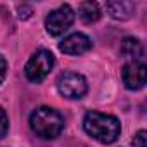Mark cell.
<instances>
[{"mask_svg": "<svg viewBox=\"0 0 147 147\" xmlns=\"http://www.w3.org/2000/svg\"><path fill=\"white\" fill-rule=\"evenodd\" d=\"M73 23H75V12H73V9L67 4H64L47 16L45 28H47L50 36H59L66 30H69V26Z\"/></svg>", "mask_w": 147, "mask_h": 147, "instance_id": "obj_5", "label": "cell"}, {"mask_svg": "<svg viewBox=\"0 0 147 147\" xmlns=\"http://www.w3.org/2000/svg\"><path fill=\"white\" fill-rule=\"evenodd\" d=\"M92 49V40L83 33H73L59 43V50L67 55H82Z\"/></svg>", "mask_w": 147, "mask_h": 147, "instance_id": "obj_7", "label": "cell"}, {"mask_svg": "<svg viewBox=\"0 0 147 147\" xmlns=\"http://www.w3.org/2000/svg\"><path fill=\"white\" fill-rule=\"evenodd\" d=\"M106 9L107 12L114 18V19H119V21H125V19H130L135 7L131 2L128 0H116V2H107L106 4Z\"/></svg>", "mask_w": 147, "mask_h": 147, "instance_id": "obj_9", "label": "cell"}, {"mask_svg": "<svg viewBox=\"0 0 147 147\" xmlns=\"http://www.w3.org/2000/svg\"><path fill=\"white\" fill-rule=\"evenodd\" d=\"M57 90L66 99H82L88 90V83L78 73H62L57 78Z\"/></svg>", "mask_w": 147, "mask_h": 147, "instance_id": "obj_4", "label": "cell"}, {"mask_svg": "<svg viewBox=\"0 0 147 147\" xmlns=\"http://www.w3.org/2000/svg\"><path fill=\"white\" fill-rule=\"evenodd\" d=\"M5 75H7V61L4 55H0V83L5 80Z\"/></svg>", "mask_w": 147, "mask_h": 147, "instance_id": "obj_14", "label": "cell"}, {"mask_svg": "<svg viewBox=\"0 0 147 147\" xmlns=\"http://www.w3.org/2000/svg\"><path fill=\"white\" fill-rule=\"evenodd\" d=\"M131 145L133 147H147V133H145V130L137 131V135L131 140Z\"/></svg>", "mask_w": 147, "mask_h": 147, "instance_id": "obj_11", "label": "cell"}, {"mask_svg": "<svg viewBox=\"0 0 147 147\" xmlns=\"http://www.w3.org/2000/svg\"><path fill=\"white\" fill-rule=\"evenodd\" d=\"M9 130V118L5 114V111L0 107V138H2Z\"/></svg>", "mask_w": 147, "mask_h": 147, "instance_id": "obj_12", "label": "cell"}, {"mask_svg": "<svg viewBox=\"0 0 147 147\" xmlns=\"http://www.w3.org/2000/svg\"><path fill=\"white\" fill-rule=\"evenodd\" d=\"M18 12H19V18H21V19H28V18H31V14H33L31 7H28V5H19V7H18Z\"/></svg>", "mask_w": 147, "mask_h": 147, "instance_id": "obj_13", "label": "cell"}, {"mask_svg": "<svg viewBox=\"0 0 147 147\" xmlns=\"http://www.w3.org/2000/svg\"><path fill=\"white\" fill-rule=\"evenodd\" d=\"M119 52L123 54V57H130L131 61H144V45L133 36H126L121 42Z\"/></svg>", "mask_w": 147, "mask_h": 147, "instance_id": "obj_8", "label": "cell"}, {"mask_svg": "<svg viewBox=\"0 0 147 147\" xmlns=\"http://www.w3.org/2000/svg\"><path fill=\"white\" fill-rule=\"evenodd\" d=\"M123 83L128 90H140L147 80V67L144 61H130L121 71Z\"/></svg>", "mask_w": 147, "mask_h": 147, "instance_id": "obj_6", "label": "cell"}, {"mask_svg": "<svg viewBox=\"0 0 147 147\" xmlns=\"http://www.w3.org/2000/svg\"><path fill=\"white\" fill-rule=\"evenodd\" d=\"M54 64H55L54 54H52L50 50L40 49V50H36V52L30 57V61L26 62V66H24V75H26V78H28L30 82L38 83V82H42V80L49 75V73L52 71Z\"/></svg>", "mask_w": 147, "mask_h": 147, "instance_id": "obj_3", "label": "cell"}, {"mask_svg": "<svg viewBox=\"0 0 147 147\" xmlns=\"http://www.w3.org/2000/svg\"><path fill=\"white\" fill-rule=\"evenodd\" d=\"M83 128L92 138H95L100 144H113L121 133V125L118 118L99 111H90L85 114Z\"/></svg>", "mask_w": 147, "mask_h": 147, "instance_id": "obj_1", "label": "cell"}, {"mask_svg": "<svg viewBox=\"0 0 147 147\" xmlns=\"http://www.w3.org/2000/svg\"><path fill=\"white\" fill-rule=\"evenodd\" d=\"M31 130L42 138H55L64 130V118L52 107L42 106L30 116Z\"/></svg>", "mask_w": 147, "mask_h": 147, "instance_id": "obj_2", "label": "cell"}, {"mask_svg": "<svg viewBox=\"0 0 147 147\" xmlns=\"http://www.w3.org/2000/svg\"><path fill=\"white\" fill-rule=\"evenodd\" d=\"M78 14H80V19L83 23L92 24V23L100 19V7L95 2H82L78 7Z\"/></svg>", "mask_w": 147, "mask_h": 147, "instance_id": "obj_10", "label": "cell"}]
</instances>
